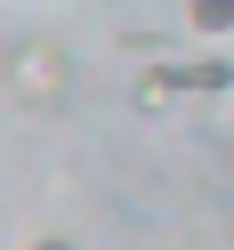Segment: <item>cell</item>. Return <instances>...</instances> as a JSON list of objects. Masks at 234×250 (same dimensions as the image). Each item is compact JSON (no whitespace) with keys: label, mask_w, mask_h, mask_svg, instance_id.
Instances as JSON below:
<instances>
[{"label":"cell","mask_w":234,"mask_h":250,"mask_svg":"<svg viewBox=\"0 0 234 250\" xmlns=\"http://www.w3.org/2000/svg\"><path fill=\"white\" fill-rule=\"evenodd\" d=\"M8 97H17L24 113H57V105L73 97V57L57 49V41H17V49H8Z\"/></svg>","instance_id":"1"},{"label":"cell","mask_w":234,"mask_h":250,"mask_svg":"<svg viewBox=\"0 0 234 250\" xmlns=\"http://www.w3.org/2000/svg\"><path fill=\"white\" fill-rule=\"evenodd\" d=\"M226 89V57H202V65H170V97H218Z\"/></svg>","instance_id":"2"},{"label":"cell","mask_w":234,"mask_h":250,"mask_svg":"<svg viewBox=\"0 0 234 250\" xmlns=\"http://www.w3.org/2000/svg\"><path fill=\"white\" fill-rule=\"evenodd\" d=\"M186 17H194L202 41H226L234 33V0H186Z\"/></svg>","instance_id":"3"},{"label":"cell","mask_w":234,"mask_h":250,"mask_svg":"<svg viewBox=\"0 0 234 250\" xmlns=\"http://www.w3.org/2000/svg\"><path fill=\"white\" fill-rule=\"evenodd\" d=\"M137 105H146V113L170 105V65H146V73H137Z\"/></svg>","instance_id":"4"},{"label":"cell","mask_w":234,"mask_h":250,"mask_svg":"<svg viewBox=\"0 0 234 250\" xmlns=\"http://www.w3.org/2000/svg\"><path fill=\"white\" fill-rule=\"evenodd\" d=\"M33 250H73V234H41V242Z\"/></svg>","instance_id":"5"}]
</instances>
